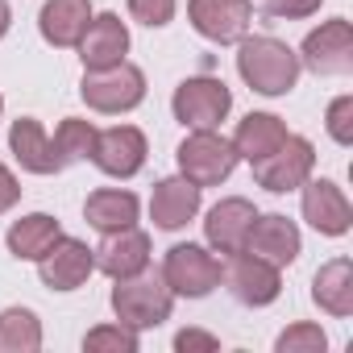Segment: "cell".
Wrapping results in <instances>:
<instances>
[{
    "instance_id": "obj_1",
    "label": "cell",
    "mask_w": 353,
    "mask_h": 353,
    "mask_svg": "<svg viewBox=\"0 0 353 353\" xmlns=\"http://www.w3.org/2000/svg\"><path fill=\"white\" fill-rule=\"evenodd\" d=\"M299 71H303L299 54L287 42L270 38V34H254V38L245 34L237 42V75L258 96H287V92H295Z\"/></svg>"
},
{
    "instance_id": "obj_11",
    "label": "cell",
    "mask_w": 353,
    "mask_h": 353,
    "mask_svg": "<svg viewBox=\"0 0 353 353\" xmlns=\"http://www.w3.org/2000/svg\"><path fill=\"white\" fill-rule=\"evenodd\" d=\"M221 279L229 283L233 299L245 303V307H270L283 295V270L262 262V258H254V254H245V250L229 254V266H225Z\"/></svg>"
},
{
    "instance_id": "obj_17",
    "label": "cell",
    "mask_w": 353,
    "mask_h": 353,
    "mask_svg": "<svg viewBox=\"0 0 353 353\" xmlns=\"http://www.w3.org/2000/svg\"><path fill=\"white\" fill-rule=\"evenodd\" d=\"M79 59H83V71H104V67H117L125 63L129 54V26L117 17V13H96L79 38Z\"/></svg>"
},
{
    "instance_id": "obj_20",
    "label": "cell",
    "mask_w": 353,
    "mask_h": 353,
    "mask_svg": "<svg viewBox=\"0 0 353 353\" xmlns=\"http://www.w3.org/2000/svg\"><path fill=\"white\" fill-rule=\"evenodd\" d=\"M92 17H96L92 0H46L38 13V30L54 50H71V46H79Z\"/></svg>"
},
{
    "instance_id": "obj_33",
    "label": "cell",
    "mask_w": 353,
    "mask_h": 353,
    "mask_svg": "<svg viewBox=\"0 0 353 353\" xmlns=\"http://www.w3.org/2000/svg\"><path fill=\"white\" fill-rule=\"evenodd\" d=\"M17 200H21V183H17V174L0 162V216H5L9 208H17Z\"/></svg>"
},
{
    "instance_id": "obj_2",
    "label": "cell",
    "mask_w": 353,
    "mask_h": 353,
    "mask_svg": "<svg viewBox=\"0 0 353 353\" xmlns=\"http://www.w3.org/2000/svg\"><path fill=\"white\" fill-rule=\"evenodd\" d=\"M112 312H117V320L125 328L145 332V328H158V324L170 320L174 295L162 283V274L145 266V270H137L129 279H117V287H112Z\"/></svg>"
},
{
    "instance_id": "obj_19",
    "label": "cell",
    "mask_w": 353,
    "mask_h": 353,
    "mask_svg": "<svg viewBox=\"0 0 353 353\" xmlns=\"http://www.w3.org/2000/svg\"><path fill=\"white\" fill-rule=\"evenodd\" d=\"M9 150L21 162V170H30V174H59L63 170V162L54 154V141H50V133L42 129L38 117H17L9 125Z\"/></svg>"
},
{
    "instance_id": "obj_18",
    "label": "cell",
    "mask_w": 353,
    "mask_h": 353,
    "mask_svg": "<svg viewBox=\"0 0 353 353\" xmlns=\"http://www.w3.org/2000/svg\"><path fill=\"white\" fill-rule=\"evenodd\" d=\"M145 266H150V233H141L137 225L121 229V233H104V241L96 250V270L100 274H108L117 283V279H129Z\"/></svg>"
},
{
    "instance_id": "obj_34",
    "label": "cell",
    "mask_w": 353,
    "mask_h": 353,
    "mask_svg": "<svg viewBox=\"0 0 353 353\" xmlns=\"http://www.w3.org/2000/svg\"><path fill=\"white\" fill-rule=\"evenodd\" d=\"M9 26H13V9H9V0H0V38L9 34Z\"/></svg>"
},
{
    "instance_id": "obj_32",
    "label": "cell",
    "mask_w": 353,
    "mask_h": 353,
    "mask_svg": "<svg viewBox=\"0 0 353 353\" xmlns=\"http://www.w3.org/2000/svg\"><path fill=\"white\" fill-rule=\"evenodd\" d=\"M174 349H179V353H216L221 336H212L204 328H183L179 336H174Z\"/></svg>"
},
{
    "instance_id": "obj_13",
    "label": "cell",
    "mask_w": 353,
    "mask_h": 353,
    "mask_svg": "<svg viewBox=\"0 0 353 353\" xmlns=\"http://www.w3.org/2000/svg\"><path fill=\"white\" fill-rule=\"evenodd\" d=\"M303 250V237H299V225L287 221L283 212H258L250 233H245V254L270 262V266H291Z\"/></svg>"
},
{
    "instance_id": "obj_9",
    "label": "cell",
    "mask_w": 353,
    "mask_h": 353,
    "mask_svg": "<svg viewBox=\"0 0 353 353\" xmlns=\"http://www.w3.org/2000/svg\"><path fill=\"white\" fill-rule=\"evenodd\" d=\"M145 154H150V145H145V133L137 125H112V129H96L88 158L108 179H133L145 166Z\"/></svg>"
},
{
    "instance_id": "obj_21",
    "label": "cell",
    "mask_w": 353,
    "mask_h": 353,
    "mask_svg": "<svg viewBox=\"0 0 353 353\" xmlns=\"http://www.w3.org/2000/svg\"><path fill=\"white\" fill-rule=\"evenodd\" d=\"M141 216V200L125 188H100L83 200V221L96 229V233H121V229H133Z\"/></svg>"
},
{
    "instance_id": "obj_4",
    "label": "cell",
    "mask_w": 353,
    "mask_h": 353,
    "mask_svg": "<svg viewBox=\"0 0 353 353\" xmlns=\"http://www.w3.org/2000/svg\"><path fill=\"white\" fill-rule=\"evenodd\" d=\"M174 162H179V174L192 179L196 188H216V183H225L233 174L237 150L216 129H192L179 141V150H174Z\"/></svg>"
},
{
    "instance_id": "obj_16",
    "label": "cell",
    "mask_w": 353,
    "mask_h": 353,
    "mask_svg": "<svg viewBox=\"0 0 353 353\" xmlns=\"http://www.w3.org/2000/svg\"><path fill=\"white\" fill-rule=\"evenodd\" d=\"M254 216H258V208L250 200H241V196H225L221 204H212L208 216H204V241H208V250L212 254H225V258L229 254H241Z\"/></svg>"
},
{
    "instance_id": "obj_7",
    "label": "cell",
    "mask_w": 353,
    "mask_h": 353,
    "mask_svg": "<svg viewBox=\"0 0 353 353\" xmlns=\"http://www.w3.org/2000/svg\"><path fill=\"white\" fill-rule=\"evenodd\" d=\"M312 170H316V145L299 133H287L279 150H270L266 158L254 162V179L270 196H287L312 179Z\"/></svg>"
},
{
    "instance_id": "obj_29",
    "label": "cell",
    "mask_w": 353,
    "mask_h": 353,
    "mask_svg": "<svg viewBox=\"0 0 353 353\" xmlns=\"http://www.w3.org/2000/svg\"><path fill=\"white\" fill-rule=\"evenodd\" d=\"M324 129H328V137H332L336 145H353V96H349V92L328 104Z\"/></svg>"
},
{
    "instance_id": "obj_5",
    "label": "cell",
    "mask_w": 353,
    "mask_h": 353,
    "mask_svg": "<svg viewBox=\"0 0 353 353\" xmlns=\"http://www.w3.org/2000/svg\"><path fill=\"white\" fill-rule=\"evenodd\" d=\"M79 96L92 112H104V117L133 112L145 100V71L133 67L129 59L117 63V67H104V71H83Z\"/></svg>"
},
{
    "instance_id": "obj_35",
    "label": "cell",
    "mask_w": 353,
    "mask_h": 353,
    "mask_svg": "<svg viewBox=\"0 0 353 353\" xmlns=\"http://www.w3.org/2000/svg\"><path fill=\"white\" fill-rule=\"evenodd\" d=\"M0 117H5V96H0Z\"/></svg>"
},
{
    "instance_id": "obj_6",
    "label": "cell",
    "mask_w": 353,
    "mask_h": 353,
    "mask_svg": "<svg viewBox=\"0 0 353 353\" xmlns=\"http://www.w3.org/2000/svg\"><path fill=\"white\" fill-rule=\"evenodd\" d=\"M170 112L183 129H216L229 112H233V92L225 88V79L212 75H192L174 88L170 96Z\"/></svg>"
},
{
    "instance_id": "obj_24",
    "label": "cell",
    "mask_w": 353,
    "mask_h": 353,
    "mask_svg": "<svg viewBox=\"0 0 353 353\" xmlns=\"http://www.w3.org/2000/svg\"><path fill=\"white\" fill-rule=\"evenodd\" d=\"M287 133H291V129H287L274 112H250L245 121H237V133H233L229 141H233L237 158H245V162L254 166L258 158H266L270 150H279Z\"/></svg>"
},
{
    "instance_id": "obj_31",
    "label": "cell",
    "mask_w": 353,
    "mask_h": 353,
    "mask_svg": "<svg viewBox=\"0 0 353 353\" xmlns=\"http://www.w3.org/2000/svg\"><path fill=\"white\" fill-rule=\"evenodd\" d=\"M324 0H262L266 17H279V21H299V17H312L320 13Z\"/></svg>"
},
{
    "instance_id": "obj_12",
    "label": "cell",
    "mask_w": 353,
    "mask_h": 353,
    "mask_svg": "<svg viewBox=\"0 0 353 353\" xmlns=\"http://www.w3.org/2000/svg\"><path fill=\"white\" fill-rule=\"evenodd\" d=\"M96 270V250L79 237H59L50 254L38 258V279L50 287V291H79Z\"/></svg>"
},
{
    "instance_id": "obj_22",
    "label": "cell",
    "mask_w": 353,
    "mask_h": 353,
    "mask_svg": "<svg viewBox=\"0 0 353 353\" xmlns=\"http://www.w3.org/2000/svg\"><path fill=\"white\" fill-rule=\"evenodd\" d=\"M59 237H63V225H59L50 212H30V216H21V221L9 225L5 245H9V254H13L17 262H38L42 254L54 250Z\"/></svg>"
},
{
    "instance_id": "obj_30",
    "label": "cell",
    "mask_w": 353,
    "mask_h": 353,
    "mask_svg": "<svg viewBox=\"0 0 353 353\" xmlns=\"http://www.w3.org/2000/svg\"><path fill=\"white\" fill-rule=\"evenodd\" d=\"M174 9H179V0H129V17L150 26V30H162L174 21Z\"/></svg>"
},
{
    "instance_id": "obj_28",
    "label": "cell",
    "mask_w": 353,
    "mask_h": 353,
    "mask_svg": "<svg viewBox=\"0 0 353 353\" xmlns=\"http://www.w3.org/2000/svg\"><path fill=\"white\" fill-rule=\"evenodd\" d=\"M274 349H279V353H324V349H328V336H324L320 324L299 320V324H291V328L279 332Z\"/></svg>"
},
{
    "instance_id": "obj_8",
    "label": "cell",
    "mask_w": 353,
    "mask_h": 353,
    "mask_svg": "<svg viewBox=\"0 0 353 353\" xmlns=\"http://www.w3.org/2000/svg\"><path fill=\"white\" fill-rule=\"evenodd\" d=\"M299 67H307L324 79L353 75V26L345 17H332L320 30H312L299 46Z\"/></svg>"
},
{
    "instance_id": "obj_15",
    "label": "cell",
    "mask_w": 353,
    "mask_h": 353,
    "mask_svg": "<svg viewBox=\"0 0 353 353\" xmlns=\"http://www.w3.org/2000/svg\"><path fill=\"white\" fill-rule=\"evenodd\" d=\"M299 208H303V221L320 237H345L349 225H353V204H349V196L332 179H307Z\"/></svg>"
},
{
    "instance_id": "obj_27",
    "label": "cell",
    "mask_w": 353,
    "mask_h": 353,
    "mask_svg": "<svg viewBox=\"0 0 353 353\" xmlns=\"http://www.w3.org/2000/svg\"><path fill=\"white\" fill-rule=\"evenodd\" d=\"M137 332L133 328H125L121 320L117 324H100V328H92L88 336H83V349L88 353H137Z\"/></svg>"
},
{
    "instance_id": "obj_25",
    "label": "cell",
    "mask_w": 353,
    "mask_h": 353,
    "mask_svg": "<svg viewBox=\"0 0 353 353\" xmlns=\"http://www.w3.org/2000/svg\"><path fill=\"white\" fill-rule=\"evenodd\" d=\"M42 349V320L30 307L0 312V353H38Z\"/></svg>"
},
{
    "instance_id": "obj_14",
    "label": "cell",
    "mask_w": 353,
    "mask_h": 353,
    "mask_svg": "<svg viewBox=\"0 0 353 353\" xmlns=\"http://www.w3.org/2000/svg\"><path fill=\"white\" fill-rule=\"evenodd\" d=\"M200 200H204V188H196L192 179H183V174L158 179L154 196H150V221H154V229H162V233L188 229L200 216Z\"/></svg>"
},
{
    "instance_id": "obj_3",
    "label": "cell",
    "mask_w": 353,
    "mask_h": 353,
    "mask_svg": "<svg viewBox=\"0 0 353 353\" xmlns=\"http://www.w3.org/2000/svg\"><path fill=\"white\" fill-rule=\"evenodd\" d=\"M158 274H162V283L170 287L174 299H204V295H212L221 287L225 266H221V258L212 250H204L196 241H179V245L166 250Z\"/></svg>"
},
{
    "instance_id": "obj_10",
    "label": "cell",
    "mask_w": 353,
    "mask_h": 353,
    "mask_svg": "<svg viewBox=\"0 0 353 353\" xmlns=\"http://www.w3.org/2000/svg\"><path fill=\"white\" fill-rule=\"evenodd\" d=\"M192 30L216 46H233L250 34L254 0H188Z\"/></svg>"
},
{
    "instance_id": "obj_26",
    "label": "cell",
    "mask_w": 353,
    "mask_h": 353,
    "mask_svg": "<svg viewBox=\"0 0 353 353\" xmlns=\"http://www.w3.org/2000/svg\"><path fill=\"white\" fill-rule=\"evenodd\" d=\"M54 154H59V162H63V170L71 166V162H83L88 154H92V141H96V125L92 121H83V117H67L59 129H54Z\"/></svg>"
},
{
    "instance_id": "obj_23",
    "label": "cell",
    "mask_w": 353,
    "mask_h": 353,
    "mask_svg": "<svg viewBox=\"0 0 353 353\" xmlns=\"http://www.w3.org/2000/svg\"><path fill=\"white\" fill-rule=\"evenodd\" d=\"M312 303L336 320L353 316V262L349 258H332L316 270L312 279Z\"/></svg>"
}]
</instances>
